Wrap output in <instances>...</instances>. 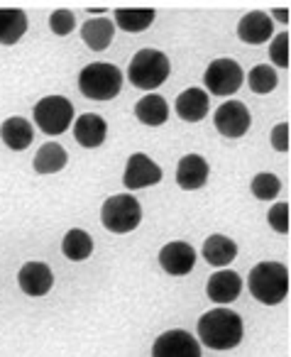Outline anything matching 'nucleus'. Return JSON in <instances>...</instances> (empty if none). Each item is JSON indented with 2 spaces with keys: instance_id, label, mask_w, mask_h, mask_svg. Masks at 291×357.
<instances>
[{
  "instance_id": "obj_1",
  "label": "nucleus",
  "mask_w": 291,
  "mask_h": 357,
  "mask_svg": "<svg viewBox=\"0 0 291 357\" xmlns=\"http://www.w3.org/2000/svg\"><path fill=\"white\" fill-rule=\"evenodd\" d=\"M198 340L211 350H232L242 342L245 326L230 308H213L198 318Z\"/></svg>"
},
{
  "instance_id": "obj_2",
  "label": "nucleus",
  "mask_w": 291,
  "mask_h": 357,
  "mask_svg": "<svg viewBox=\"0 0 291 357\" xmlns=\"http://www.w3.org/2000/svg\"><path fill=\"white\" fill-rule=\"evenodd\" d=\"M250 294L264 306H276L289 296V267L281 262H260L247 277Z\"/></svg>"
},
{
  "instance_id": "obj_3",
  "label": "nucleus",
  "mask_w": 291,
  "mask_h": 357,
  "mask_svg": "<svg viewBox=\"0 0 291 357\" xmlns=\"http://www.w3.org/2000/svg\"><path fill=\"white\" fill-rule=\"evenodd\" d=\"M123 89V71L115 64L94 61L79 74V91L91 100H113Z\"/></svg>"
},
{
  "instance_id": "obj_4",
  "label": "nucleus",
  "mask_w": 291,
  "mask_h": 357,
  "mask_svg": "<svg viewBox=\"0 0 291 357\" xmlns=\"http://www.w3.org/2000/svg\"><path fill=\"white\" fill-rule=\"evenodd\" d=\"M169 74H172V64H169L167 54L159 50H140L128 66L130 84L140 91L159 89L169 79Z\"/></svg>"
},
{
  "instance_id": "obj_5",
  "label": "nucleus",
  "mask_w": 291,
  "mask_h": 357,
  "mask_svg": "<svg viewBox=\"0 0 291 357\" xmlns=\"http://www.w3.org/2000/svg\"><path fill=\"white\" fill-rule=\"evenodd\" d=\"M140 220H142V206H140V201L133 194L110 196L103 204V208H100V223L110 233H133L140 225Z\"/></svg>"
},
{
  "instance_id": "obj_6",
  "label": "nucleus",
  "mask_w": 291,
  "mask_h": 357,
  "mask_svg": "<svg viewBox=\"0 0 291 357\" xmlns=\"http://www.w3.org/2000/svg\"><path fill=\"white\" fill-rule=\"evenodd\" d=\"M32 118L45 135H61L74 123V105L64 96H47L35 105Z\"/></svg>"
},
{
  "instance_id": "obj_7",
  "label": "nucleus",
  "mask_w": 291,
  "mask_h": 357,
  "mask_svg": "<svg viewBox=\"0 0 291 357\" xmlns=\"http://www.w3.org/2000/svg\"><path fill=\"white\" fill-rule=\"evenodd\" d=\"M245 76L237 61L232 59H216L208 64L206 74H203V84L206 91L213 96H232L242 86Z\"/></svg>"
},
{
  "instance_id": "obj_8",
  "label": "nucleus",
  "mask_w": 291,
  "mask_h": 357,
  "mask_svg": "<svg viewBox=\"0 0 291 357\" xmlns=\"http://www.w3.org/2000/svg\"><path fill=\"white\" fill-rule=\"evenodd\" d=\"M213 123H216V130L223 135V137L237 139L250 130L252 115L242 100H227V103H223L221 108L216 110Z\"/></svg>"
},
{
  "instance_id": "obj_9",
  "label": "nucleus",
  "mask_w": 291,
  "mask_h": 357,
  "mask_svg": "<svg viewBox=\"0 0 291 357\" xmlns=\"http://www.w3.org/2000/svg\"><path fill=\"white\" fill-rule=\"evenodd\" d=\"M162 181V169H159L157 162L147 157L142 152H135L133 157L128 159V167H125L123 174V184L128 191H137V189H147V186H154Z\"/></svg>"
},
{
  "instance_id": "obj_10",
  "label": "nucleus",
  "mask_w": 291,
  "mask_h": 357,
  "mask_svg": "<svg viewBox=\"0 0 291 357\" xmlns=\"http://www.w3.org/2000/svg\"><path fill=\"white\" fill-rule=\"evenodd\" d=\"M152 357H201V345L186 331H167L154 340Z\"/></svg>"
},
{
  "instance_id": "obj_11",
  "label": "nucleus",
  "mask_w": 291,
  "mask_h": 357,
  "mask_svg": "<svg viewBox=\"0 0 291 357\" xmlns=\"http://www.w3.org/2000/svg\"><path fill=\"white\" fill-rule=\"evenodd\" d=\"M159 264L172 277H186L196 267V250L188 243H181V240L167 243L159 250Z\"/></svg>"
},
{
  "instance_id": "obj_12",
  "label": "nucleus",
  "mask_w": 291,
  "mask_h": 357,
  "mask_svg": "<svg viewBox=\"0 0 291 357\" xmlns=\"http://www.w3.org/2000/svg\"><path fill=\"white\" fill-rule=\"evenodd\" d=\"M17 284L27 296H47L50 289L54 287V274H52L50 264L27 262L22 264L20 274H17Z\"/></svg>"
},
{
  "instance_id": "obj_13",
  "label": "nucleus",
  "mask_w": 291,
  "mask_h": 357,
  "mask_svg": "<svg viewBox=\"0 0 291 357\" xmlns=\"http://www.w3.org/2000/svg\"><path fill=\"white\" fill-rule=\"evenodd\" d=\"M208 162L201 154H186V157L179 159L177 164V184L184 191H196L201 186H206L208 181Z\"/></svg>"
},
{
  "instance_id": "obj_14",
  "label": "nucleus",
  "mask_w": 291,
  "mask_h": 357,
  "mask_svg": "<svg viewBox=\"0 0 291 357\" xmlns=\"http://www.w3.org/2000/svg\"><path fill=\"white\" fill-rule=\"evenodd\" d=\"M206 291H208V298L213 303H232L242 291V277L230 269H221V272L211 274L206 284Z\"/></svg>"
},
{
  "instance_id": "obj_15",
  "label": "nucleus",
  "mask_w": 291,
  "mask_h": 357,
  "mask_svg": "<svg viewBox=\"0 0 291 357\" xmlns=\"http://www.w3.org/2000/svg\"><path fill=\"white\" fill-rule=\"evenodd\" d=\"M271 35H274V22L262 10L247 13V15L237 22V37H240L245 45H264L267 40H271Z\"/></svg>"
},
{
  "instance_id": "obj_16",
  "label": "nucleus",
  "mask_w": 291,
  "mask_h": 357,
  "mask_svg": "<svg viewBox=\"0 0 291 357\" xmlns=\"http://www.w3.org/2000/svg\"><path fill=\"white\" fill-rule=\"evenodd\" d=\"M105 135H108V125L100 115L96 113H86L81 115L74 123V137L81 147L86 149H96L105 142Z\"/></svg>"
},
{
  "instance_id": "obj_17",
  "label": "nucleus",
  "mask_w": 291,
  "mask_h": 357,
  "mask_svg": "<svg viewBox=\"0 0 291 357\" xmlns=\"http://www.w3.org/2000/svg\"><path fill=\"white\" fill-rule=\"evenodd\" d=\"M208 108H211V100H208V93L203 89H186L177 98V113L184 123H198V120H203Z\"/></svg>"
},
{
  "instance_id": "obj_18",
  "label": "nucleus",
  "mask_w": 291,
  "mask_h": 357,
  "mask_svg": "<svg viewBox=\"0 0 291 357\" xmlns=\"http://www.w3.org/2000/svg\"><path fill=\"white\" fill-rule=\"evenodd\" d=\"M0 139L8 149L13 152H22L32 144L35 139V130H32L30 120L25 118H8L6 123L0 125Z\"/></svg>"
},
{
  "instance_id": "obj_19",
  "label": "nucleus",
  "mask_w": 291,
  "mask_h": 357,
  "mask_svg": "<svg viewBox=\"0 0 291 357\" xmlns=\"http://www.w3.org/2000/svg\"><path fill=\"white\" fill-rule=\"evenodd\" d=\"M113 37H115V22L108 20V17H94V20H86V25L81 27V40L94 52L108 50Z\"/></svg>"
},
{
  "instance_id": "obj_20",
  "label": "nucleus",
  "mask_w": 291,
  "mask_h": 357,
  "mask_svg": "<svg viewBox=\"0 0 291 357\" xmlns=\"http://www.w3.org/2000/svg\"><path fill=\"white\" fill-rule=\"evenodd\" d=\"M27 32V15L20 8H0V45H17Z\"/></svg>"
},
{
  "instance_id": "obj_21",
  "label": "nucleus",
  "mask_w": 291,
  "mask_h": 357,
  "mask_svg": "<svg viewBox=\"0 0 291 357\" xmlns=\"http://www.w3.org/2000/svg\"><path fill=\"white\" fill-rule=\"evenodd\" d=\"M135 115H137L140 123L147 125V128H159V125L167 123L169 105H167V100H164L162 96L147 93L144 98L137 100V105H135Z\"/></svg>"
},
{
  "instance_id": "obj_22",
  "label": "nucleus",
  "mask_w": 291,
  "mask_h": 357,
  "mask_svg": "<svg viewBox=\"0 0 291 357\" xmlns=\"http://www.w3.org/2000/svg\"><path fill=\"white\" fill-rule=\"evenodd\" d=\"M203 257L213 267H227L232 259L237 257V245L235 240L225 238V235H211L203 243Z\"/></svg>"
},
{
  "instance_id": "obj_23",
  "label": "nucleus",
  "mask_w": 291,
  "mask_h": 357,
  "mask_svg": "<svg viewBox=\"0 0 291 357\" xmlns=\"http://www.w3.org/2000/svg\"><path fill=\"white\" fill-rule=\"evenodd\" d=\"M157 13L152 8H118L115 10V25L125 32H144L154 22Z\"/></svg>"
},
{
  "instance_id": "obj_24",
  "label": "nucleus",
  "mask_w": 291,
  "mask_h": 357,
  "mask_svg": "<svg viewBox=\"0 0 291 357\" xmlns=\"http://www.w3.org/2000/svg\"><path fill=\"white\" fill-rule=\"evenodd\" d=\"M69 162V154L61 144L47 142L40 147V152L35 154V172L37 174H57L66 167Z\"/></svg>"
},
{
  "instance_id": "obj_25",
  "label": "nucleus",
  "mask_w": 291,
  "mask_h": 357,
  "mask_svg": "<svg viewBox=\"0 0 291 357\" xmlns=\"http://www.w3.org/2000/svg\"><path fill=\"white\" fill-rule=\"evenodd\" d=\"M61 252L71 259V262H84L94 255V238H91L86 230L74 228L64 235L61 240Z\"/></svg>"
},
{
  "instance_id": "obj_26",
  "label": "nucleus",
  "mask_w": 291,
  "mask_h": 357,
  "mask_svg": "<svg viewBox=\"0 0 291 357\" xmlns=\"http://www.w3.org/2000/svg\"><path fill=\"white\" fill-rule=\"evenodd\" d=\"M247 84H250L252 93L257 96H267L276 89L279 84V76H276L274 66H267V64H257L255 69L247 74Z\"/></svg>"
},
{
  "instance_id": "obj_27",
  "label": "nucleus",
  "mask_w": 291,
  "mask_h": 357,
  "mask_svg": "<svg viewBox=\"0 0 291 357\" xmlns=\"http://www.w3.org/2000/svg\"><path fill=\"white\" fill-rule=\"evenodd\" d=\"M250 191L255 194V199H260V201H271V199H276V196H279L281 181H279V176H274V174L262 172V174H257V176L252 178Z\"/></svg>"
},
{
  "instance_id": "obj_28",
  "label": "nucleus",
  "mask_w": 291,
  "mask_h": 357,
  "mask_svg": "<svg viewBox=\"0 0 291 357\" xmlns=\"http://www.w3.org/2000/svg\"><path fill=\"white\" fill-rule=\"evenodd\" d=\"M269 59H271V64L279 66V69H289V35H286V32L271 37Z\"/></svg>"
},
{
  "instance_id": "obj_29",
  "label": "nucleus",
  "mask_w": 291,
  "mask_h": 357,
  "mask_svg": "<svg viewBox=\"0 0 291 357\" xmlns=\"http://www.w3.org/2000/svg\"><path fill=\"white\" fill-rule=\"evenodd\" d=\"M76 27V15L71 10H57L52 13L50 17V30L54 32L57 37H66L71 35V30Z\"/></svg>"
},
{
  "instance_id": "obj_30",
  "label": "nucleus",
  "mask_w": 291,
  "mask_h": 357,
  "mask_svg": "<svg viewBox=\"0 0 291 357\" xmlns=\"http://www.w3.org/2000/svg\"><path fill=\"white\" fill-rule=\"evenodd\" d=\"M267 223L271 225V230L281 235H289V204H274L267 213Z\"/></svg>"
},
{
  "instance_id": "obj_31",
  "label": "nucleus",
  "mask_w": 291,
  "mask_h": 357,
  "mask_svg": "<svg viewBox=\"0 0 291 357\" xmlns=\"http://www.w3.org/2000/svg\"><path fill=\"white\" fill-rule=\"evenodd\" d=\"M269 142L276 152H284V154L289 152V123L274 125V130H271V135H269Z\"/></svg>"
},
{
  "instance_id": "obj_32",
  "label": "nucleus",
  "mask_w": 291,
  "mask_h": 357,
  "mask_svg": "<svg viewBox=\"0 0 291 357\" xmlns=\"http://www.w3.org/2000/svg\"><path fill=\"white\" fill-rule=\"evenodd\" d=\"M271 15H274L279 22H284V25L289 22V10H286V8H274V10H271Z\"/></svg>"
}]
</instances>
